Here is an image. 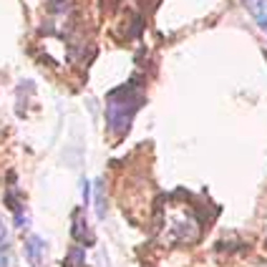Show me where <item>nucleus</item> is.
Listing matches in <instances>:
<instances>
[{
	"label": "nucleus",
	"mask_w": 267,
	"mask_h": 267,
	"mask_svg": "<svg viewBox=\"0 0 267 267\" xmlns=\"http://www.w3.org/2000/svg\"><path fill=\"white\" fill-rule=\"evenodd\" d=\"M25 252H28V260L36 267H43V260H46V242L41 237H30L25 242Z\"/></svg>",
	"instance_id": "obj_2"
},
{
	"label": "nucleus",
	"mask_w": 267,
	"mask_h": 267,
	"mask_svg": "<svg viewBox=\"0 0 267 267\" xmlns=\"http://www.w3.org/2000/svg\"><path fill=\"white\" fill-rule=\"evenodd\" d=\"M8 265V237H5V227L0 224V267Z\"/></svg>",
	"instance_id": "obj_5"
},
{
	"label": "nucleus",
	"mask_w": 267,
	"mask_h": 267,
	"mask_svg": "<svg viewBox=\"0 0 267 267\" xmlns=\"http://www.w3.org/2000/svg\"><path fill=\"white\" fill-rule=\"evenodd\" d=\"M73 235L78 237V240H83L86 245H91L93 240H91V232L86 229V219H83V214H76V222H73Z\"/></svg>",
	"instance_id": "obj_4"
},
{
	"label": "nucleus",
	"mask_w": 267,
	"mask_h": 267,
	"mask_svg": "<svg viewBox=\"0 0 267 267\" xmlns=\"http://www.w3.org/2000/svg\"><path fill=\"white\" fill-rule=\"evenodd\" d=\"M245 3V8L252 13V18H255V23L267 30V0H242Z\"/></svg>",
	"instance_id": "obj_3"
},
{
	"label": "nucleus",
	"mask_w": 267,
	"mask_h": 267,
	"mask_svg": "<svg viewBox=\"0 0 267 267\" xmlns=\"http://www.w3.org/2000/svg\"><path fill=\"white\" fill-rule=\"evenodd\" d=\"M144 104V93L139 91L136 81L124 83L121 88H116L109 96L106 104V121H109V131L114 136H124L131 126L134 114L139 111V106Z\"/></svg>",
	"instance_id": "obj_1"
}]
</instances>
